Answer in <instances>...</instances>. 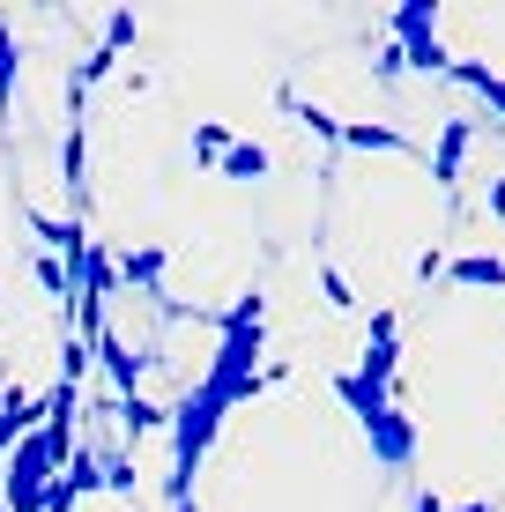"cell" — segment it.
I'll list each match as a JSON object with an SVG mask.
<instances>
[{
	"label": "cell",
	"mask_w": 505,
	"mask_h": 512,
	"mask_svg": "<svg viewBox=\"0 0 505 512\" xmlns=\"http://www.w3.org/2000/svg\"><path fill=\"white\" fill-rule=\"evenodd\" d=\"M468 141H476V127H468V119H446V127H439V149H431V186H439V193H454V186H461V156H468Z\"/></svg>",
	"instance_id": "obj_10"
},
{
	"label": "cell",
	"mask_w": 505,
	"mask_h": 512,
	"mask_svg": "<svg viewBox=\"0 0 505 512\" xmlns=\"http://www.w3.org/2000/svg\"><path fill=\"white\" fill-rule=\"evenodd\" d=\"M0 512H8V498H0Z\"/></svg>",
	"instance_id": "obj_31"
},
{
	"label": "cell",
	"mask_w": 505,
	"mask_h": 512,
	"mask_svg": "<svg viewBox=\"0 0 505 512\" xmlns=\"http://www.w3.org/2000/svg\"><path fill=\"white\" fill-rule=\"evenodd\" d=\"M394 38H424V30H439V0H402V8L387 15Z\"/></svg>",
	"instance_id": "obj_19"
},
{
	"label": "cell",
	"mask_w": 505,
	"mask_h": 512,
	"mask_svg": "<svg viewBox=\"0 0 505 512\" xmlns=\"http://www.w3.org/2000/svg\"><path fill=\"white\" fill-rule=\"evenodd\" d=\"M283 104L298 112V127H305V134H320V141H335V149H342V119L327 112V104H305L298 90H283Z\"/></svg>",
	"instance_id": "obj_18"
},
{
	"label": "cell",
	"mask_w": 505,
	"mask_h": 512,
	"mask_svg": "<svg viewBox=\"0 0 505 512\" xmlns=\"http://www.w3.org/2000/svg\"><path fill=\"white\" fill-rule=\"evenodd\" d=\"M394 45H402V60L424 67V75H446V67H454V52L439 45V30H424V38H394Z\"/></svg>",
	"instance_id": "obj_17"
},
{
	"label": "cell",
	"mask_w": 505,
	"mask_h": 512,
	"mask_svg": "<svg viewBox=\"0 0 505 512\" xmlns=\"http://www.w3.org/2000/svg\"><path fill=\"white\" fill-rule=\"evenodd\" d=\"M320 297H327V312H350L357 297H350V275L335 268V260H320Z\"/></svg>",
	"instance_id": "obj_23"
},
{
	"label": "cell",
	"mask_w": 505,
	"mask_h": 512,
	"mask_svg": "<svg viewBox=\"0 0 505 512\" xmlns=\"http://www.w3.org/2000/svg\"><path fill=\"white\" fill-rule=\"evenodd\" d=\"M90 357H97V372L119 386V394H142V379H149V349H134L119 327H104L97 342H90Z\"/></svg>",
	"instance_id": "obj_5"
},
{
	"label": "cell",
	"mask_w": 505,
	"mask_h": 512,
	"mask_svg": "<svg viewBox=\"0 0 505 512\" xmlns=\"http://www.w3.org/2000/svg\"><path fill=\"white\" fill-rule=\"evenodd\" d=\"M461 512H498V505H491V498H476V505H461Z\"/></svg>",
	"instance_id": "obj_29"
},
{
	"label": "cell",
	"mask_w": 505,
	"mask_h": 512,
	"mask_svg": "<svg viewBox=\"0 0 505 512\" xmlns=\"http://www.w3.org/2000/svg\"><path fill=\"white\" fill-rule=\"evenodd\" d=\"M208 327H216V334H246V327H268V290H260V282H253V290H238L223 312H208Z\"/></svg>",
	"instance_id": "obj_13"
},
{
	"label": "cell",
	"mask_w": 505,
	"mask_h": 512,
	"mask_svg": "<svg viewBox=\"0 0 505 512\" xmlns=\"http://www.w3.org/2000/svg\"><path fill=\"white\" fill-rule=\"evenodd\" d=\"M134 38H142V23H134V8H112V15H104V38H97L104 52H127Z\"/></svg>",
	"instance_id": "obj_22"
},
{
	"label": "cell",
	"mask_w": 505,
	"mask_h": 512,
	"mask_svg": "<svg viewBox=\"0 0 505 512\" xmlns=\"http://www.w3.org/2000/svg\"><path fill=\"white\" fill-rule=\"evenodd\" d=\"M446 282H461V290H505V260L498 253H461V260H446Z\"/></svg>",
	"instance_id": "obj_14"
},
{
	"label": "cell",
	"mask_w": 505,
	"mask_h": 512,
	"mask_svg": "<svg viewBox=\"0 0 505 512\" xmlns=\"http://www.w3.org/2000/svg\"><path fill=\"white\" fill-rule=\"evenodd\" d=\"M90 364H97V357H90V342L67 327V334H60V386H82V379H90Z\"/></svg>",
	"instance_id": "obj_21"
},
{
	"label": "cell",
	"mask_w": 505,
	"mask_h": 512,
	"mask_svg": "<svg viewBox=\"0 0 505 512\" xmlns=\"http://www.w3.org/2000/svg\"><path fill=\"white\" fill-rule=\"evenodd\" d=\"M201 386H208V394H223L231 409H238V401H253V394H260V327L216 334V357H208Z\"/></svg>",
	"instance_id": "obj_2"
},
{
	"label": "cell",
	"mask_w": 505,
	"mask_h": 512,
	"mask_svg": "<svg viewBox=\"0 0 505 512\" xmlns=\"http://www.w3.org/2000/svg\"><path fill=\"white\" fill-rule=\"evenodd\" d=\"M15 216H23V223H30V231H38V238H45V253H60V260H67V268H75V260H82V253H90V216H45V208H30V201H23V208H15Z\"/></svg>",
	"instance_id": "obj_7"
},
{
	"label": "cell",
	"mask_w": 505,
	"mask_h": 512,
	"mask_svg": "<svg viewBox=\"0 0 505 512\" xmlns=\"http://www.w3.org/2000/svg\"><path fill=\"white\" fill-rule=\"evenodd\" d=\"M446 275V253L439 245H424V253H416V282H439Z\"/></svg>",
	"instance_id": "obj_26"
},
{
	"label": "cell",
	"mask_w": 505,
	"mask_h": 512,
	"mask_svg": "<svg viewBox=\"0 0 505 512\" xmlns=\"http://www.w3.org/2000/svg\"><path fill=\"white\" fill-rule=\"evenodd\" d=\"M491 216L505 223V179H491Z\"/></svg>",
	"instance_id": "obj_27"
},
{
	"label": "cell",
	"mask_w": 505,
	"mask_h": 512,
	"mask_svg": "<svg viewBox=\"0 0 505 512\" xmlns=\"http://www.w3.org/2000/svg\"><path fill=\"white\" fill-rule=\"evenodd\" d=\"M364 438H372V461H387V468H402L409 453H416V423H409L402 409L372 416V423H364Z\"/></svg>",
	"instance_id": "obj_8"
},
{
	"label": "cell",
	"mask_w": 505,
	"mask_h": 512,
	"mask_svg": "<svg viewBox=\"0 0 505 512\" xmlns=\"http://www.w3.org/2000/svg\"><path fill=\"white\" fill-rule=\"evenodd\" d=\"M357 372L372 379V386H387V394H394V372H402V312H394V305H379V312H372V334H364Z\"/></svg>",
	"instance_id": "obj_3"
},
{
	"label": "cell",
	"mask_w": 505,
	"mask_h": 512,
	"mask_svg": "<svg viewBox=\"0 0 505 512\" xmlns=\"http://www.w3.org/2000/svg\"><path fill=\"white\" fill-rule=\"evenodd\" d=\"M164 275H171V245H119V290H134V297H149V305H164Z\"/></svg>",
	"instance_id": "obj_4"
},
{
	"label": "cell",
	"mask_w": 505,
	"mask_h": 512,
	"mask_svg": "<svg viewBox=\"0 0 505 512\" xmlns=\"http://www.w3.org/2000/svg\"><path fill=\"white\" fill-rule=\"evenodd\" d=\"M15 75H23V38H15V23L0 15V119H8V104H15Z\"/></svg>",
	"instance_id": "obj_15"
},
{
	"label": "cell",
	"mask_w": 505,
	"mask_h": 512,
	"mask_svg": "<svg viewBox=\"0 0 505 512\" xmlns=\"http://www.w3.org/2000/svg\"><path fill=\"white\" fill-rule=\"evenodd\" d=\"M171 512H201V498H186V505H171Z\"/></svg>",
	"instance_id": "obj_30"
},
{
	"label": "cell",
	"mask_w": 505,
	"mask_h": 512,
	"mask_svg": "<svg viewBox=\"0 0 505 512\" xmlns=\"http://www.w3.org/2000/svg\"><path fill=\"white\" fill-rule=\"evenodd\" d=\"M342 149H364V156H409L416 141L402 134V127H387V119H342Z\"/></svg>",
	"instance_id": "obj_11"
},
{
	"label": "cell",
	"mask_w": 505,
	"mask_h": 512,
	"mask_svg": "<svg viewBox=\"0 0 505 512\" xmlns=\"http://www.w3.org/2000/svg\"><path fill=\"white\" fill-rule=\"evenodd\" d=\"M216 179H268V149H260V141H231V156L216 164Z\"/></svg>",
	"instance_id": "obj_20"
},
{
	"label": "cell",
	"mask_w": 505,
	"mask_h": 512,
	"mask_svg": "<svg viewBox=\"0 0 505 512\" xmlns=\"http://www.w3.org/2000/svg\"><path fill=\"white\" fill-rule=\"evenodd\" d=\"M372 75H379V82H402V75H409V60H402V45H394V38H387V45H379V60H372Z\"/></svg>",
	"instance_id": "obj_25"
},
{
	"label": "cell",
	"mask_w": 505,
	"mask_h": 512,
	"mask_svg": "<svg viewBox=\"0 0 505 512\" xmlns=\"http://www.w3.org/2000/svg\"><path fill=\"white\" fill-rule=\"evenodd\" d=\"M223 416H231V401L208 394L201 379H186V394L171 401V475H164V498H171V505L194 498V475H201V461H208V446H216Z\"/></svg>",
	"instance_id": "obj_1"
},
{
	"label": "cell",
	"mask_w": 505,
	"mask_h": 512,
	"mask_svg": "<svg viewBox=\"0 0 505 512\" xmlns=\"http://www.w3.org/2000/svg\"><path fill=\"white\" fill-rule=\"evenodd\" d=\"M416 512H446V498H439V490H424V498H416Z\"/></svg>",
	"instance_id": "obj_28"
},
{
	"label": "cell",
	"mask_w": 505,
	"mask_h": 512,
	"mask_svg": "<svg viewBox=\"0 0 505 512\" xmlns=\"http://www.w3.org/2000/svg\"><path fill=\"white\" fill-rule=\"evenodd\" d=\"M60 193H67V216H90V119L60 134Z\"/></svg>",
	"instance_id": "obj_6"
},
{
	"label": "cell",
	"mask_w": 505,
	"mask_h": 512,
	"mask_svg": "<svg viewBox=\"0 0 505 512\" xmlns=\"http://www.w3.org/2000/svg\"><path fill=\"white\" fill-rule=\"evenodd\" d=\"M104 490H112V498H134V453H104Z\"/></svg>",
	"instance_id": "obj_24"
},
{
	"label": "cell",
	"mask_w": 505,
	"mask_h": 512,
	"mask_svg": "<svg viewBox=\"0 0 505 512\" xmlns=\"http://www.w3.org/2000/svg\"><path fill=\"white\" fill-rule=\"evenodd\" d=\"M231 141H238V134L223 127V119H194V164H201V171H216L223 156H231Z\"/></svg>",
	"instance_id": "obj_16"
},
{
	"label": "cell",
	"mask_w": 505,
	"mask_h": 512,
	"mask_svg": "<svg viewBox=\"0 0 505 512\" xmlns=\"http://www.w3.org/2000/svg\"><path fill=\"white\" fill-rule=\"evenodd\" d=\"M335 401H342V409H350L357 423H372V416H387V409H394V394H387V386H372L364 372H335Z\"/></svg>",
	"instance_id": "obj_12"
},
{
	"label": "cell",
	"mask_w": 505,
	"mask_h": 512,
	"mask_svg": "<svg viewBox=\"0 0 505 512\" xmlns=\"http://www.w3.org/2000/svg\"><path fill=\"white\" fill-rule=\"evenodd\" d=\"M112 416H119V431H127V446H142V438H156V431L171 438V409H164V401H149V394H119Z\"/></svg>",
	"instance_id": "obj_9"
}]
</instances>
